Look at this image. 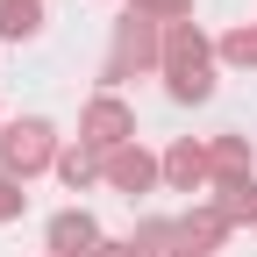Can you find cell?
Masks as SVG:
<instances>
[{
    "instance_id": "30bf717a",
    "label": "cell",
    "mask_w": 257,
    "mask_h": 257,
    "mask_svg": "<svg viewBox=\"0 0 257 257\" xmlns=\"http://www.w3.org/2000/svg\"><path fill=\"white\" fill-rule=\"evenodd\" d=\"M57 179L79 193V186H93V179H107V157L93 150V143H72V150H57Z\"/></svg>"
},
{
    "instance_id": "5b68a950",
    "label": "cell",
    "mask_w": 257,
    "mask_h": 257,
    "mask_svg": "<svg viewBox=\"0 0 257 257\" xmlns=\"http://www.w3.org/2000/svg\"><path fill=\"white\" fill-rule=\"evenodd\" d=\"M157 179H165V157H150L143 143L107 150V186H114V193H128V200H136V193H150Z\"/></svg>"
},
{
    "instance_id": "8fae6325",
    "label": "cell",
    "mask_w": 257,
    "mask_h": 257,
    "mask_svg": "<svg viewBox=\"0 0 257 257\" xmlns=\"http://www.w3.org/2000/svg\"><path fill=\"white\" fill-rule=\"evenodd\" d=\"M43 29V0H0V43H29Z\"/></svg>"
},
{
    "instance_id": "3957f363",
    "label": "cell",
    "mask_w": 257,
    "mask_h": 257,
    "mask_svg": "<svg viewBox=\"0 0 257 257\" xmlns=\"http://www.w3.org/2000/svg\"><path fill=\"white\" fill-rule=\"evenodd\" d=\"M43 165H57V128L50 121L29 114V121H8V128H0V172H8V179L29 186Z\"/></svg>"
},
{
    "instance_id": "ba28073f",
    "label": "cell",
    "mask_w": 257,
    "mask_h": 257,
    "mask_svg": "<svg viewBox=\"0 0 257 257\" xmlns=\"http://www.w3.org/2000/svg\"><path fill=\"white\" fill-rule=\"evenodd\" d=\"M207 186H236V179H250V136H214L207 143Z\"/></svg>"
},
{
    "instance_id": "e0dca14e",
    "label": "cell",
    "mask_w": 257,
    "mask_h": 257,
    "mask_svg": "<svg viewBox=\"0 0 257 257\" xmlns=\"http://www.w3.org/2000/svg\"><path fill=\"white\" fill-rule=\"evenodd\" d=\"M50 257H57V250H50Z\"/></svg>"
},
{
    "instance_id": "6da1fadb",
    "label": "cell",
    "mask_w": 257,
    "mask_h": 257,
    "mask_svg": "<svg viewBox=\"0 0 257 257\" xmlns=\"http://www.w3.org/2000/svg\"><path fill=\"white\" fill-rule=\"evenodd\" d=\"M165 93L172 100H207L214 93V43H207L200 22L165 29Z\"/></svg>"
},
{
    "instance_id": "9c48e42d",
    "label": "cell",
    "mask_w": 257,
    "mask_h": 257,
    "mask_svg": "<svg viewBox=\"0 0 257 257\" xmlns=\"http://www.w3.org/2000/svg\"><path fill=\"white\" fill-rule=\"evenodd\" d=\"M179 229H186V243H193V250H207V257H214L221 243H229V229H236V221H229V214H221V207L207 200V207H193V214H179Z\"/></svg>"
},
{
    "instance_id": "52a82bcc",
    "label": "cell",
    "mask_w": 257,
    "mask_h": 257,
    "mask_svg": "<svg viewBox=\"0 0 257 257\" xmlns=\"http://www.w3.org/2000/svg\"><path fill=\"white\" fill-rule=\"evenodd\" d=\"M214 172H207V143H193V136H179L172 150H165V186H179V193H193V186H207Z\"/></svg>"
},
{
    "instance_id": "8992f818",
    "label": "cell",
    "mask_w": 257,
    "mask_h": 257,
    "mask_svg": "<svg viewBox=\"0 0 257 257\" xmlns=\"http://www.w3.org/2000/svg\"><path fill=\"white\" fill-rule=\"evenodd\" d=\"M107 236H100V221H93L86 207H64V214H50V250L57 257H86V250H100Z\"/></svg>"
},
{
    "instance_id": "277c9868",
    "label": "cell",
    "mask_w": 257,
    "mask_h": 257,
    "mask_svg": "<svg viewBox=\"0 0 257 257\" xmlns=\"http://www.w3.org/2000/svg\"><path fill=\"white\" fill-rule=\"evenodd\" d=\"M79 143H93V150H121V143H136V107L121 100V93H93L86 100V114H79Z\"/></svg>"
},
{
    "instance_id": "5bb4252c",
    "label": "cell",
    "mask_w": 257,
    "mask_h": 257,
    "mask_svg": "<svg viewBox=\"0 0 257 257\" xmlns=\"http://www.w3.org/2000/svg\"><path fill=\"white\" fill-rule=\"evenodd\" d=\"M29 214V193H22V179H8L0 172V221H22Z\"/></svg>"
},
{
    "instance_id": "2e32d148",
    "label": "cell",
    "mask_w": 257,
    "mask_h": 257,
    "mask_svg": "<svg viewBox=\"0 0 257 257\" xmlns=\"http://www.w3.org/2000/svg\"><path fill=\"white\" fill-rule=\"evenodd\" d=\"M0 128H8V121H0Z\"/></svg>"
},
{
    "instance_id": "4fadbf2b",
    "label": "cell",
    "mask_w": 257,
    "mask_h": 257,
    "mask_svg": "<svg viewBox=\"0 0 257 257\" xmlns=\"http://www.w3.org/2000/svg\"><path fill=\"white\" fill-rule=\"evenodd\" d=\"M128 8H136V15H150V22H193V0H128Z\"/></svg>"
},
{
    "instance_id": "7a4b0ae2",
    "label": "cell",
    "mask_w": 257,
    "mask_h": 257,
    "mask_svg": "<svg viewBox=\"0 0 257 257\" xmlns=\"http://www.w3.org/2000/svg\"><path fill=\"white\" fill-rule=\"evenodd\" d=\"M136 72H165V22H150V15L128 8V15L114 22V43H107L100 79H107V93H114L121 79H136Z\"/></svg>"
},
{
    "instance_id": "9a60e30c",
    "label": "cell",
    "mask_w": 257,
    "mask_h": 257,
    "mask_svg": "<svg viewBox=\"0 0 257 257\" xmlns=\"http://www.w3.org/2000/svg\"><path fill=\"white\" fill-rule=\"evenodd\" d=\"M250 229H257V214H250Z\"/></svg>"
},
{
    "instance_id": "7c38bea8",
    "label": "cell",
    "mask_w": 257,
    "mask_h": 257,
    "mask_svg": "<svg viewBox=\"0 0 257 257\" xmlns=\"http://www.w3.org/2000/svg\"><path fill=\"white\" fill-rule=\"evenodd\" d=\"M214 57H221V64H236V72H257V22L229 29V36L214 43Z\"/></svg>"
}]
</instances>
